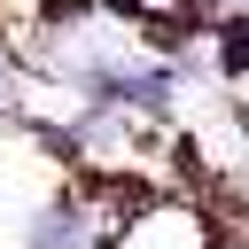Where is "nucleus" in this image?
I'll return each instance as SVG.
<instances>
[{
    "label": "nucleus",
    "instance_id": "obj_2",
    "mask_svg": "<svg viewBox=\"0 0 249 249\" xmlns=\"http://www.w3.org/2000/svg\"><path fill=\"white\" fill-rule=\"evenodd\" d=\"M218 8V23H249V0H210Z\"/></svg>",
    "mask_w": 249,
    "mask_h": 249
},
{
    "label": "nucleus",
    "instance_id": "obj_1",
    "mask_svg": "<svg viewBox=\"0 0 249 249\" xmlns=\"http://www.w3.org/2000/svg\"><path fill=\"white\" fill-rule=\"evenodd\" d=\"M218 78L226 86L249 78V23H218Z\"/></svg>",
    "mask_w": 249,
    "mask_h": 249
}]
</instances>
